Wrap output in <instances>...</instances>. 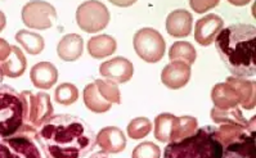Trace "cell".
Here are the masks:
<instances>
[{
    "label": "cell",
    "instance_id": "6da1fadb",
    "mask_svg": "<svg viewBox=\"0 0 256 158\" xmlns=\"http://www.w3.org/2000/svg\"><path fill=\"white\" fill-rule=\"evenodd\" d=\"M35 142L46 158H85L96 146L90 126L72 114H53L38 128Z\"/></svg>",
    "mask_w": 256,
    "mask_h": 158
},
{
    "label": "cell",
    "instance_id": "7a4b0ae2",
    "mask_svg": "<svg viewBox=\"0 0 256 158\" xmlns=\"http://www.w3.org/2000/svg\"><path fill=\"white\" fill-rule=\"evenodd\" d=\"M215 48L224 66L234 78H252L256 74V27L236 24L220 31Z\"/></svg>",
    "mask_w": 256,
    "mask_h": 158
},
{
    "label": "cell",
    "instance_id": "3957f363",
    "mask_svg": "<svg viewBox=\"0 0 256 158\" xmlns=\"http://www.w3.org/2000/svg\"><path fill=\"white\" fill-rule=\"evenodd\" d=\"M223 146L214 135V126H204L196 134L166 146L164 158H222Z\"/></svg>",
    "mask_w": 256,
    "mask_h": 158
},
{
    "label": "cell",
    "instance_id": "277c9868",
    "mask_svg": "<svg viewBox=\"0 0 256 158\" xmlns=\"http://www.w3.org/2000/svg\"><path fill=\"white\" fill-rule=\"evenodd\" d=\"M28 118V104L22 92L10 85H0V139H6L22 128Z\"/></svg>",
    "mask_w": 256,
    "mask_h": 158
},
{
    "label": "cell",
    "instance_id": "5b68a950",
    "mask_svg": "<svg viewBox=\"0 0 256 158\" xmlns=\"http://www.w3.org/2000/svg\"><path fill=\"white\" fill-rule=\"evenodd\" d=\"M133 45L136 54L147 63L160 62L165 56V40L158 31L151 27L136 31L133 38Z\"/></svg>",
    "mask_w": 256,
    "mask_h": 158
},
{
    "label": "cell",
    "instance_id": "8992f818",
    "mask_svg": "<svg viewBox=\"0 0 256 158\" xmlns=\"http://www.w3.org/2000/svg\"><path fill=\"white\" fill-rule=\"evenodd\" d=\"M76 22L85 32H100L108 24L110 10L104 4L96 0L84 2L76 10Z\"/></svg>",
    "mask_w": 256,
    "mask_h": 158
},
{
    "label": "cell",
    "instance_id": "52a82bcc",
    "mask_svg": "<svg viewBox=\"0 0 256 158\" xmlns=\"http://www.w3.org/2000/svg\"><path fill=\"white\" fill-rule=\"evenodd\" d=\"M21 17L24 24L30 28L48 30L57 21V12L48 2L34 0L22 8Z\"/></svg>",
    "mask_w": 256,
    "mask_h": 158
},
{
    "label": "cell",
    "instance_id": "ba28073f",
    "mask_svg": "<svg viewBox=\"0 0 256 158\" xmlns=\"http://www.w3.org/2000/svg\"><path fill=\"white\" fill-rule=\"evenodd\" d=\"M0 158H42L35 139L22 132L0 139Z\"/></svg>",
    "mask_w": 256,
    "mask_h": 158
},
{
    "label": "cell",
    "instance_id": "9c48e42d",
    "mask_svg": "<svg viewBox=\"0 0 256 158\" xmlns=\"http://www.w3.org/2000/svg\"><path fill=\"white\" fill-rule=\"evenodd\" d=\"M26 104H28V118L26 124L32 126L34 128H39L46 120L53 116V106H52L50 96L46 92H36L32 94L28 90L22 92Z\"/></svg>",
    "mask_w": 256,
    "mask_h": 158
},
{
    "label": "cell",
    "instance_id": "30bf717a",
    "mask_svg": "<svg viewBox=\"0 0 256 158\" xmlns=\"http://www.w3.org/2000/svg\"><path fill=\"white\" fill-rule=\"evenodd\" d=\"M100 74L106 80L114 81V84H125L133 78L134 67L126 58L114 57L100 64Z\"/></svg>",
    "mask_w": 256,
    "mask_h": 158
},
{
    "label": "cell",
    "instance_id": "8fae6325",
    "mask_svg": "<svg viewBox=\"0 0 256 158\" xmlns=\"http://www.w3.org/2000/svg\"><path fill=\"white\" fill-rule=\"evenodd\" d=\"M223 18L215 13H210L197 21L194 27V39L202 46H208L215 42L216 36L223 30Z\"/></svg>",
    "mask_w": 256,
    "mask_h": 158
},
{
    "label": "cell",
    "instance_id": "7c38bea8",
    "mask_svg": "<svg viewBox=\"0 0 256 158\" xmlns=\"http://www.w3.org/2000/svg\"><path fill=\"white\" fill-rule=\"evenodd\" d=\"M96 146H100L106 154H118L126 148V136L121 128L116 126L103 128L96 135Z\"/></svg>",
    "mask_w": 256,
    "mask_h": 158
},
{
    "label": "cell",
    "instance_id": "4fadbf2b",
    "mask_svg": "<svg viewBox=\"0 0 256 158\" xmlns=\"http://www.w3.org/2000/svg\"><path fill=\"white\" fill-rule=\"evenodd\" d=\"M190 66L187 63L175 60L164 67L161 72V81L166 88L176 90L186 86L190 78Z\"/></svg>",
    "mask_w": 256,
    "mask_h": 158
},
{
    "label": "cell",
    "instance_id": "5bb4252c",
    "mask_svg": "<svg viewBox=\"0 0 256 158\" xmlns=\"http://www.w3.org/2000/svg\"><path fill=\"white\" fill-rule=\"evenodd\" d=\"M193 17L186 9L172 10L166 18V31L172 38H186L192 31Z\"/></svg>",
    "mask_w": 256,
    "mask_h": 158
},
{
    "label": "cell",
    "instance_id": "9a60e30c",
    "mask_svg": "<svg viewBox=\"0 0 256 158\" xmlns=\"http://www.w3.org/2000/svg\"><path fill=\"white\" fill-rule=\"evenodd\" d=\"M211 118L218 125H237L241 128H247L250 132H255V117L248 121L244 117V114L240 107L230 108V110H219V108H212L211 110Z\"/></svg>",
    "mask_w": 256,
    "mask_h": 158
},
{
    "label": "cell",
    "instance_id": "2e32d148",
    "mask_svg": "<svg viewBox=\"0 0 256 158\" xmlns=\"http://www.w3.org/2000/svg\"><path fill=\"white\" fill-rule=\"evenodd\" d=\"M30 78L35 88L48 90L57 82L58 70L50 62H39L31 68Z\"/></svg>",
    "mask_w": 256,
    "mask_h": 158
},
{
    "label": "cell",
    "instance_id": "e0dca14e",
    "mask_svg": "<svg viewBox=\"0 0 256 158\" xmlns=\"http://www.w3.org/2000/svg\"><path fill=\"white\" fill-rule=\"evenodd\" d=\"M226 82L234 89L236 94L238 96L240 106L244 110H254L255 108V81L230 76V78H226Z\"/></svg>",
    "mask_w": 256,
    "mask_h": 158
},
{
    "label": "cell",
    "instance_id": "ac0fdd59",
    "mask_svg": "<svg viewBox=\"0 0 256 158\" xmlns=\"http://www.w3.org/2000/svg\"><path fill=\"white\" fill-rule=\"evenodd\" d=\"M84 40L78 34H68L60 40L57 46L58 57L64 62H75L82 57Z\"/></svg>",
    "mask_w": 256,
    "mask_h": 158
},
{
    "label": "cell",
    "instance_id": "d6986e66",
    "mask_svg": "<svg viewBox=\"0 0 256 158\" xmlns=\"http://www.w3.org/2000/svg\"><path fill=\"white\" fill-rule=\"evenodd\" d=\"M256 132H252L241 140L223 148L222 158H255Z\"/></svg>",
    "mask_w": 256,
    "mask_h": 158
},
{
    "label": "cell",
    "instance_id": "ffe728a7",
    "mask_svg": "<svg viewBox=\"0 0 256 158\" xmlns=\"http://www.w3.org/2000/svg\"><path fill=\"white\" fill-rule=\"evenodd\" d=\"M26 67H28V60L24 57V52L14 45L10 46V57L0 63V70L3 76L10 78H17L24 75Z\"/></svg>",
    "mask_w": 256,
    "mask_h": 158
},
{
    "label": "cell",
    "instance_id": "44dd1931",
    "mask_svg": "<svg viewBox=\"0 0 256 158\" xmlns=\"http://www.w3.org/2000/svg\"><path fill=\"white\" fill-rule=\"evenodd\" d=\"M211 100L214 103L215 108L219 110H230L240 106L238 96L234 89L226 82L216 84L211 90Z\"/></svg>",
    "mask_w": 256,
    "mask_h": 158
},
{
    "label": "cell",
    "instance_id": "7402d4cb",
    "mask_svg": "<svg viewBox=\"0 0 256 158\" xmlns=\"http://www.w3.org/2000/svg\"><path fill=\"white\" fill-rule=\"evenodd\" d=\"M118 49V42L110 35H98L88 42V52L96 60L110 57Z\"/></svg>",
    "mask_w": 256,
    "mask_h": 158
},
{
    "label": "cell",
    "instance_id": "603a6c76",
    "mask_svg": "<svg viewBox=\"0 0 256 158\" xmlns=\"http://www.w3.org/2000/svg\"><path fill=\"white\" fill-rule=\"evenodd\" d=\"M82 100L85 107L94 114H104L111 110V103L106 100L98 92L96 82L88 84L82 92Z\"/></svg>",
    "mask_w": 256,
    "mask_h": 158
},
{
    "label": "cell",
    "instance_id": "cb8c5ba5",
    "mask_svg": "<svg viewBox=\"0 0 256 158\" xmlns=\"http://www.w3.org/2000/svg\"><path fill=\"white\" fill-rule=\"evenodd\" d=\"M250 132H252L237 125H228V124H224V125H218V128L214 126L215 138H216L218 140H219V143L223 146V148L224 146H229V144L241 140V139L247 136Z\"/></svg>",
    "mask_w": 256,
    "mask_h": 158
},
{
    "label": "cell",
    "instance_id": "d4e9b609",
    "mask_svg": "<svg viewBox=\"0 0 256 158\" xmlns=\"http://www.w3.org/2000/svg\"><path fill=\"white\" fill-rule=\"evenodd\" d=\"M176 116L172 114H161L154 118V138L161 143H172Z\"/></svg>",
    "mask_w": 256,
    "mask_h": 158
},
{
    "label": "cell",
    "instance_id": "484cf974",
    "mask_svg": "<svg viewBox=\"0 0 256 158\" xmlns=\"http://www.w3.org/2000/svg\"><path fill=\"white\" fill-rule=\"evenodd\" d=\"M16 40L18 44L22 45L24 50L28 54H32V56L40 54L46 48V42L42 39V36L28 30L18 31L16 34Z\"/></svg>",
    "mask_w": 256,
    "mask_h": 158
},
{
    "label": "cell",
    "instance_id": "4316f807",
    "mask_svg": "<svg viewBox=\"0 0 256 158\" xmlns=\"http://www.w3.org/2000/svg\"><path fill=\"white\" fill-rule=\"evenodd\" d=\"M169 58L172 62L180 60L192 66L196 62L197 52L190 42H176L172 45L169 50Z\"/></svg>",
    "mask_w": 256,
    "mask_h": 158
},
{
    "label": "cell",
    "instance_id": "83f0119b",
    "mask_svg": "<svg viewBox=\"0 0 256 158\" xmlns=\"http://www.w3.org/2000/svg\"><path fill=\"white\" fill-rule=\"evenodd\" d=\"M197 130H198V121H197V118L192 116L176 117L172 143V142H180L186 139V138L192 136L193 134H196Z\"/></svg>",
    "mask_w": 256,
    "mask_h": 158
},
{
    "label": "cell",
    "instance_id": "f1b7e54d",
    "mask_svg": "<svg viewBox=\"0 0 256 158\" xmlns=\"http://www.w3.org/2000/svg\"><path fill=\"white\" fill-rule=\"evenodd\" d=\"M78 98V88L71 82L60 84L57 86L54 92V100L58 104L62 106H71L74 104Z\"/></svg>",
    "mask_w": 256,
    "mask_h": 158
},
{
    "label": "cell",
    "instance_id": "f546056e",
    "mask_svg": "<svg viewBox=\"0 0 256 158\" xmlns=\"http://www.w3.org/2000/svg\"><path fill=\"white\" fill-rule=\"evenodd\" d=\"M98 88L100 96L110 103H114V104H120L121 103V94L120 89H118V84H114V81L110 80H96L94 81Z\"/></svg>",
    "mask_w": 256,
    "mask_h": 158
},
{
    "label": "cell",
    "instance_id": "4dcf8cb0",
    "mask_svg": "<svg viewBox=\"0 0 256 158\" xmlns=\"http://www.w3.org/2000/svg\"><path fill=\"white\" fill-rule=\"evenodd\" d=\"M152 130L151 121L146 117H136L128 125V135L132 139H143Z\"/></svg>",
    "mask_w": 256,
    "mask_h": 158
},
{
    "label": "cell",
    "instance_id": "1f68e13d",
    "mask_svg": "<svg viewBox=\"0 0 256 158\" xmlns=\"http://www.w3.org/2000/svg\"><path fill=\"white\" fill-rule=\"evenodd\" d=\"M161 150L152 142H143L133 150L132 158H160Z\"/></svg>",
    "mask_w": 256,
    "mask_h": 158
},
{
    "label": "cell",
    "instance_id": "d6a6232c",
    "mask_svg": "<svg viewBox=\"0 0 256 158\" xmlns=\"http://www.w3.org/2000/svg\"><path fill=\"white\" fill-rule=\"evenodd\" d=\"M190 6L196 13H205L208 9L219 6V0H212V2L211 0H192Z\"/></svg>",
    "mask_w": 256,
    "mask_h": 158
},
{
    "label": "cell",
    "instance_id": "836d02e7",
    "mask_svg": "<svg viewBox=\"0 0 256 158\" xmlns=\"http://www.w3.org/2000/svg\"><path fill=\"white\" fill-rule=\"evenodd\" d=\"M10 54V45L8 42L0 38V63L4 62Z\"/></svg>",
    "mask_w": 256,
    "mask_h": 158
},
{
    "label": "cell",
    "instance_id": "e575fe53",
    "mask_svg": "<svg viewBox=\"0 0 256 158\" xmlns=\"http://www.w3.org/2000/svg\"><path fill=\"white\" fill-rule=\"evenodd\" d=\"M6 14H4L2 10H0V32L4 30V27H6Z\"/></svg>",
    "mask_w": 256,
    "mask_h": 158
},
{
    "label": "cell",
    "instance_id": "d590c367",
    "mask_svg": "<svg viewBox=\"0 0 256 158\" xmlns=\"http://www.w3.org/2000/svg\"><path fill=\"white\" fill-rule=\"evenodd\" d=\"M88 158H110V157H108V154H106L104 152H102V150H100V152L93 153V154H90Z\"/></svg>",
    "mask_w": 256,
    "mask_h": 158
},
{
    "label": "cell",
    "instance_id": "8d00e7d4",
    "mask_svg": "<svg viewBox=\"0 0 256 158\" xmlns=\"http://www.w3.org/2000/svg\"><path fill=\"white\" fill-rule=\"evenodd\" d=\"M3 78H4V76H3V74H2V70H0V85H2V82H3Z\"/></svg>",
    "mask_w": 256,
    "mask_h": 158
}]
</instances>
